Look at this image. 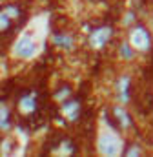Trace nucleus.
Segmentation results:
<instances>
[{"mask_svg": "<svg viewBox=\"0 0 153 157\" xmlns=\"http://www.w3.org/2000/svg\"><path fill=\"white\" fill-rule=\"evenodd\" d=\"M17 141L11 137V135H7L6 137V133H2V141H0V152H2V155L7 157V155H13L15 152H17Z\"/></svg>", "mask_w": 153, "mask_h": 157, "instance_id": "ddd939ff", "label": "nucleus"}, {"mask_svg": "<svg viewBox=\"0 0 153 157\" xmlns=\"http://www.w3.org/2000/svg\"><path fill=\"white\" fill-rule=\"evenodd\" d=\"M13 104H15V108H17V112H18L20 115H29V113H33L38 108L37 93H35V91H33V93H28V95L17 99Z\"/></svg>", "mask_w": 153, "mask_h": 157, "instance_id": "0eeeda50", "label": "nucleus"}, {"mask_svg": "<svg viewBox=\"0 0 153 157\" xmlns=\"http://www.w3.org/2000/svg\"><path fill=\"white\" fill-rule=\"evenodd\" d=\"M13 128V112L9 108V104H0V130L2 133H9Z\"/></svg>", "mask_w": 153, "mask_h": 157, "instance_id": "f8f14e48", "label": "nucleus"}, {"mask_svg": "<svg viewBox=\"0 0 153 157\" xmlns=\"http://www.w3.org/2000/svg\"><path fill=\"white\" fill-rule=\"evenodd\" d=\"M37 51H38L37 40L33 37V31H29V29L22 31L15 39V42L11 44V57L15 60H20V62L33 59L37 55Z\"/></svg>", "mask_w": 153, "mask_h": 157, "instance_id": "7ed1b4c3", "label": "nucleus"}, {"mask_svg": "<svg viewBox=\"0 0 153 157\" xmlns=\"http://www.w3.org/2000/svg\"><path fill=\"white\" fill-rule=\"evenodd\" d=\"M117 35H118V31H117V26H115V24H106V22H102V24L95 26V28L88 33L86 42H88V46H89L91 49L100 51V49L106 48L111 40L117 39Z\"/></svg>", "mask_w": 153, "mask_h": 157, "instance_id": "20e7f679", "label": "nucleus"}, {"mask_svg": "<svg viewBox=\"0 0 153 157\" xmlns=\"http://www.w3.org/2000/svg\"><path fill=\"white\" fill-rule=\"evenodd\" d=\"M18 86V78L17 77H2V84H0V104H7L9 101H13L15 90Z\"/></svg>", "mask_w": 153, "mask_h": 157, "instance_id": "1a4fd4ad", "label": "nucleus"}, {"mask_svg": "<svg viewBox=\"0 0 153 157\" xmlns=\"http://www.w3.org/2000/svg\"><path fill=\"white\" fill-rule=\"evenodd\" d=\"M140 53L135 49V46L129 42V39H120L118 42V48H117V57L122 60V62H133Z\"/></svg>", "mask_w": 153, "mask_h": 157, "instance_id": "6e6552de", "label": "nucleus"}, {"mask_svg": "<svg viewBox=\"0 0 153 157\" xmlns=\"http://www.w3.org/2000/svg\"><path fill=\"white\" fill-rule=\"evenodd\" d=\"M128 31V39L129 42L135 46V49L140 53V55H148L153 51V35L151 29L146 26V22L142 18H139L131 28L126 29Z\"/></svg>", "mask_w": 153, "mask_h": 157, "instance_id": "f03ea898", "label": "nucleus"}, {"mask_svg": "<svg viewBox=\"0 0 153 157\" xmlns=\"http://www.w3.org/2000/svg\"><path fill=\"white\" fill-rule=\"evenodd\" d=\"M113 95L120 104H129L133 97V77L129 73H120L113 80Z\"/></svg>", "mask_w": 153, "mask_h": 157, "instance_id": "39448f33", "label": "nucleus"}, {"mask_svg": "<svg viewBox=\"0 0 153 157\" xmlns=\"http://www.w3.org/2000/svg\"><path fill=\"white\" fill-rule=\"evenodd\" d=\"M51 44L57 48V49H60V51H64V53H71V51H75V33H71V31H51Z\"/></svg>", "mask_w": 153, "mask_h": 157, "instance_id": "423d86ee", "label": "nucleus"}, {"mask_svg": "<svg viewBox=\"0 0 153 157\" xmlns=\"http://www.w3.org/2000/svg\"><path fill=\"white\" fill-rule=\"evenodd\" d=\"M71 20L69 17L62 15V13H53L49 18V31H69L71 29Z\"/></svg>", "mask_w": 153, "mask_h": 157, "instance_id": "9b49d317", "label": "nucleus"}, {"mask_svg": "<svg viewBox=\"0 0 153 157\" xmlns=\"http://www.w3.org/2000/svg\"><path fill=\"white\" fill-rule=\"evenodd\" d=\"M124 135L117 133L111 128H104L99 132L97 135V154L100 155H108V157H115V155H122V148H124Z\"/></svg>", "mask_w": 153, "mask_h": 157, "instance_id": "f257e3e1", "label": "nucleus"}, {"mask_svg": "<svg viewBox=\"0 0 153 157\" xmlns=\"http://www.w3.org/2000/svg\"><path fill=\"white\" fill-rule=\"evenodd\" d=\"M73 93H75V90H73V86H71L68 80H58L57 86H55L53 91H51V99L57 101V102H62V101H66L68 97H71Z\"/></svg>", "mask_w": 153, "mask_h": 157, "instance_id": "9d476101", "label": "nucleus"}]
</instances>
